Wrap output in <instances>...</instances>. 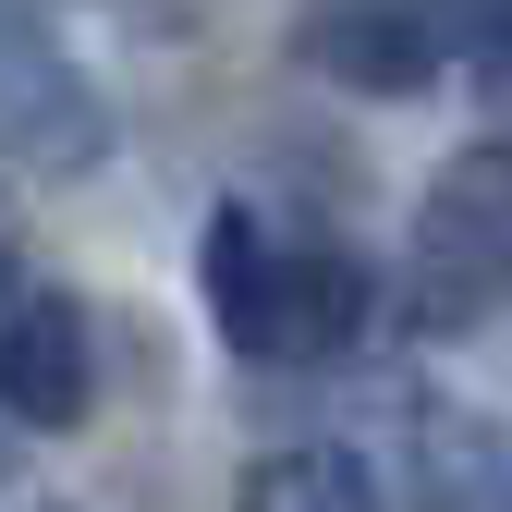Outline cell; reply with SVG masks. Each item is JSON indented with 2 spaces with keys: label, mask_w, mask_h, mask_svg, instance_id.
<instances>
[{
  "label": "cell",
  "mask_w": 512,
  "mask_h": 512,
  "mask_svg": "<svg viewBox=\"0 0 512 512\" xmlns=\"http://www.w3.org/2000/svg\"><path fill=\"white\" fill-rule=\"evenodd\" d=\"M464 74L512 110V0H464Z\"/></svg>",
  "instance_id": "obj_7"
},
{
  "label": "cell",
  "mask_w": 512,
  "mask_h": 512,
  "mask_svg": "<svg viewBox=\"0 0 512 512\" xmlns=\"http://www.w3.org/2000/svg\"><path fill=\"white\" fill-rule=\"evenodd\" d=\"M0 159L13 171H98L110 159V98L37 25H0Z\"/></svg>",
  "instance_id": "obj_5"
},
{
  "label": "cell",
  "mask_w": 512,
  "mask_h": 512,
  "mask_svg": "<svg viewBox=\"0 0 512 512\" xmlns=\"http://www.w3.org/2000/svg\"><path fill=\"white\" fill-rule=\"evenodd\" d=\"M488 305H512V147L439 159L427 208H415V317L464 330Z\"/></svg>",
  "instance_id": "obj_2"
},
{
  "label": "cell",
  "mask_w": 512,
  "mask_h": 512,
  "mask_svg": "<svg viewBox=\"0 0 512 512\" xmlns=\"http://www.w3.org/2000/svg\"><path fill=\"white\" fill-rule=\"evenodd\" d=\"M0 415L25 439H74L98 415V317L74 293H13L0 305Z\"/></svg>",
  "instance_id": "obj_4"
},
{
  "label": "cell",
  "mask_w": 512,
  "mask_h": 512,
  "mask_svg": "<svg viewBox=\"0 0 512 512\" xmlns=\"http://www.w3.org/2000/svg\"><path fill=\"white\" fill-rule=\"evenodd\" d=\"M13 269H25V256H13V220H0V305H13Z\"/></svg>",
  "instance_id": "obj_8"
},
{
  "label": "cell",
  "mask_w": 512,
  "mask_h": 512,
  "mask_svg": "<svg viewBox=\"0 0 512 512\" xmlns=\"http://www.w3.org/2000/svg\"><path fill=\"white\" fill-rule=\"evenodd\" d=\"M196 281H208V317L244 366H330L366 342L378 317V269L330 232H293L269 208H208V244H196Z\"/></svg>",
  "instance_id": "obj_1"
},
{
  "label": "cell",
  "mask_w": 512,
  "mask_h": 512,
  "mask_svg": "<svg viewBox=\"0 0 512 512\" xmlns=\"http://www.w3.org/2000/svg\"><path fill=\"white\" fill-rule=\"evenodd\" d=\"M232 512H391L366 476V452H342V439H281V452H256Z\"/></svg>",
  "instance_id": "obj_6"
},
{
  "label": "cell",
  "mask_w": 512,
  "mask_h": 512,
  "mask_svg": "<svg viewBox=\"0 0 512 512\" xmlns=\"http://www.w3.org/2000/svg\"><path fill=\"white\" fill-rule=\"evenodd\" d=\"M293 61L354 98H427L464 61V0H305Z\"/></svg>",
  "instance_id": "obj_3"
}]
</instances>
